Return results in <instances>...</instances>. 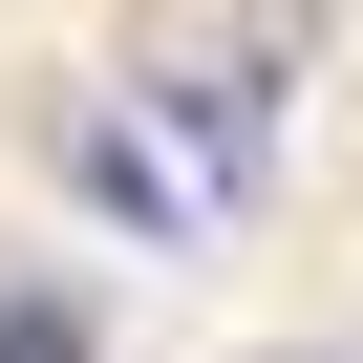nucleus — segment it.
I'll return each mask as SVG.
<instances>
[{
  "instance_id": "2",
  "label": "nucleus",
  "mask_w": 363,
  "mask_h": 363,
  "mask_svg": "<svg viewBox=\"0 0 363 363\" xmlns=\"http://www.w3.org/2000/svg\"><path fill=\"white\" fill-rule=\"evenodd\" d=\"M0 363H86V320H65V299H22V320H0Z\"/></svg>"
},
{
  "instance_id": "1",
  "label": "nucleus",
  "mask_w": 363,
  "mask_h": 363,
  "mask_svg": "<svg viewBox=\"0 0 363 363\" xmlns=\"http://www.w3.org/2000/svg\"><path fill=\"white\" fill-rule=\"evenodd\" d=\"M65 171H86V193H107V214H150V235H171V214H193V171H171V150H150L128 107H65Z\"/></svg>"
}]
</instances>
